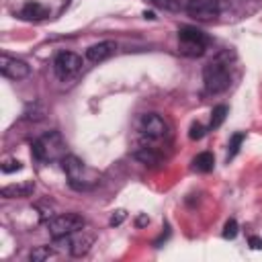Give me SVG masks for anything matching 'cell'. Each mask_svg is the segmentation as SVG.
Here are the masks:
<instances>
[{"instance_id":"1","label":"cell","mask_w":262,"mask_h":262,"mask_svg":"<svg viewBox=\"0 0 262 262\" xmlns=\"http://www.w3.org/2000/svg\"><path fill=\"white\" fill-rule=\"evenodd\" d=\"M33 156L39 162H49V160H61L66 156V143L57 131H49L37 141H33Z\"/></svg>"},{"instance_id":"2","label":"cell","mask_w":262,"mask_h":262,"mask_svg":"<svg viewBox=\"0 0 262 262\" xmlns=\"http://www.w3.org/2000/svg\"><path fill=\"white\" fill-rule=\"evenodd\" d=\"M203 82H205L207 92H211V94L225 92L229 88V82H231V76H229L227 66L221 59L209 61L205 66V70H203Z\"/></svg>"},{"instance_id":"3","label":"cell","mask_w":262,"mask_h":262,"mask_svg":"<svg viewBox=\"0 0 262 262\" xmlns=\"http://www.w3.org/2000/svg\"><path fill=\"white\" fill-rule=\"evenodd\" d=\"M178 43H180V53H184L188 57H199L205 53V49L209 45V37L196 27H180Z\"/></svg>"},{"instance_id":"4","label":"cell","mask_w":262,"mask_h":262,"mask_svg":"<svg viewBox=\"0 0 262 262\" xmlns=\"http://www.w3.org/2000/svg\"><path fill=\"white\" fill-rule=\"evenodd\" d=\"M84 225H86V219L78 213H63L47 221V229L53 239H61L72 233H78L84 229Z\"/></svg>"},{"instance_id":"5","label":"cell","mask_w":262,"mask_h":262,"mask_svg":"<svg viewBox=\"0 0 262 262\" xmlns=\"http://www.w3.org/2000/svg\"><path fill=\"white\" fill-rule=\"evenodd\" d=\"M61 168L66 170V174H68V178H70V184H72L74 188L86 190V188L92 186L94 180L86 176V172H90V170H88V168L84 166V162L78 160L76 156H72V154L63 156V158H61Z\"/></svg>"},{"instance_id":"6","label":"cell","mask_w":262,"mask_h":262,"mask_svg":"<svg viewBox=\"0 0 262 262\" xmlns=\"http://www.w3.org/2000/svg\"><path fill=\"white\" fill-rule=\"evenodd\" d=\"M80 68H82V57L76 55V53H72V51H61V53H57L55 59H53V70H55V74H57L61 80L74 76Z\"/></svg>"},{"instance_id":"7","label":"cell","mask_w":262,"mask_h":262,"mask_svg":"<svg viewBox=\"0 0 262 262\" xmlns=\"http://www.w3.org/2000/svg\"><path fill=\"white\" fill-rule=\"evenodd\" d=\"M0 72H2L4 78H10V80H23V78H27V76L31 74V68H29L27 61L2 53V55H0Z\"/></svg>"},{"instance_id":"8","label":"cell","mask_w":262,"mask_h":262,"mask_svg":"<svg viewBox=\"0 0 262 262\" xmlns=\"http://www.w3.org/2000/svg\"><path fill=\"white\" fill-rule=\"evenodd\" d=\"M186 12L196 20H213L219 14V2L217 0H188Z\"/></svg>"},{"instance_id":"9","label":"cell","mask_w":262,"mask_h":262,"mask_svg":"<svg viewBox=\"0 0 262 262\" xmlns=\"http://www.w3.org/2000/svg\"><path fill=\"white\" fill-rule=\"evenodd\" d=\"M141 131L147 135V137H154V139H162L166 133H168V127L164 123V119L156 113H147L141 117Z\"/></svg>"},{"instance_id":"10","label":"cell","mask_w":262,"mask_h":262,"mask_svg":"<svg viewBox=\"0 0 262 262\" xmlns=\"http://www.w3.org/2000/svg\"><path fill=\"white\" fill-rule=\"evenodd\" d=\"M35 192V182L33 180H23V182H16V184H8V186H2L0 194L4 199H25V196H31Z\"/></svg>"},{"instance_id":"11","label":"cell","mask_w":262,"mask_h":262,"mask_svg":"<svg viewBox=\"0 0 262 262\" xmlns=\"http://www.w3.org/2000/svg\"><path fill=\"white\" fill-rule=\"evenodd\" d=\"M115 49H117V43H115V41H102V43H96V45L88 47V49H86V57H88L90 61L98 63V61L108 59V57L115 53Z\"/></svg>"},{"instance_id":"12","label":"cell","mask_w":262,"mask_h":262,"mask_svg":"<svg viewBox=\"0 0 262 262\" xmlns=\"http://www.w3.org/2000/svg\"><path fill=\"white\" fill-rule=\"evenodd\" d=\"M92 242H94V237H92V235H84V233H80V235H76V237L68 239L70 254H72V256H76V258H80V256L88 254V250H90Z\"/></svg>"},{"instance_id":"13","label":"cell","mask_w":262,"mask_h":262,"mask_svg":"<svg viewBox=\"0 0 262 262\" xmlns=\"http://www.w3.org/2000/svg\"><path fill=\"white\" fill-rule=\"evenodd\" d=\"M20 16L25 20H43V18L49 16V10L39 2H27L20 10Z\"/></svg>"},{"instance_id":"14","label":"cell","mask_w":262,"mask_h":262,"mask_svg":"<svg viewBox=\"0 0 262 262\" xmlns=\"http://www.w3.org/2000/svg\"><path fill=\"white\" fill-rule=\"evenodd\" d=\"M215 166V158L211 151H201L199 156H194L192 160V168L199 170V172H211Z\"/></svg>"},{"instance_id":"15","label":"cell","mask_w":262,"mask_h":262,"mask_svg":"<svg viewBox=\"0 0 262 262\" xmlns=\"http://www.w3.org/2000/svg\"><path fill=\"white\" fill-rule=\"evenodd\" d=\"M133 158L139 160V162H143V164H149V166L160 164V156H158L151 147H141V149H137V151L133 154Z\"/></svg>"},{"instance_id":"16","label":"cell","mask_w":262,"mask_h":262,"mask_svg":"<svg viewBox=\"0 0 262 262\" xmlns=\"http://www.w3.org/2000/svg\"><path fill=\"white\" fill-rule=\"evenodd\" d=\"M225 117H227V106H225V104H217V106L213 108V113H211L209 129H217V127H221V123L225 121Z\"/></svg>"},{"instance_id":"17","label":"cell","mask_w":262,"mask_h":262,"mask_svg":"<svg viewBox=\"0 0 262 262\" xmlns=\"http://www.w3.org/2000/svg\"><path fill=\"white\" fill-rule=\"evenodd\" d=\"M156 8H162L166 12H178L182 10V2L180 0H149Z\"/></svg>"},{"instance_id":"18","label":"cell","mask_w":262,"mask_h":262,"mask_svg":"<svg viewBox=\"0 0 262 262\" xmlns=\"http://www.w3.org/2000/svg\"><path fill=\"white\" fill-rule=\"evenodd\" d=\"M51 256H55V252H53L49 246H39V248H35V250L29 254V260L41 262V260H47V258H51Z\"/></svg>"},{"instance_id":"19","label":"cell","mask_w":262,"mask_h":262,"mask_svg":"<svg viewBox=\"0 0 262 262\" xmlns=\"http://www.w3.org/2000/svg\"><path fill=\"white\" fill-rule=\"evenodd\" d=\"M246 139V135L244 133H233L231 135V139H229V151H227V160H231L237 151H239V145H242V141Z\"/></svg>"},{"instance_id":"20","label":"cell","mask_w":262,"mask_h":262,"mask_svg":"<svg viewBox=\"0 0 262 262\" xmlns=\"http://www.w3.org/2000/svg\"><path fill=\"white\" fill-rule=\"evenodd\" d=\"M237 235V221L235 219H227L223 225V237L225 239H233Z\"/></svg>"},{"instance_id":"21","label":"cell","mask_w":262,"mask_h":262,"mask_svg":"<svg viewBox=\"0 0 262 262\" xmlns=\"http://www.w3.org/2000/svg\"><path fill=\"white\" fill-rule=\"evenodd\" d=\"M20 168H23V164H20L18 160H4V164H2V172H4V174L16 172V170H20Z\"/></svg>"},{"instance_id":"22","label":"cell","mask_w":262,"mask_h":262,"mask_svg":"<svg viewBox=\"0 0 262 262\" xmlns=\"http://www.w3.org/2000/svg\"><path fill=\"white\" fill-rule=\"evenodd\" d=\"M203 135H205V127L201 123H192L190 125V131H188V137L190 139H201Z\"/></svg>"},{"instance_id":"23","label":"cell","mask_w":262,"mask_h":262,"mask_svg":"<svg viewBox=\"0 0 262 262\" xmlns=\"http://www.w3.org/2000/svg\"><path fill=\"white\" fill-rule=\"evenodd\" d=\"M125 217H127V213H125L123 209H119V211H115V213L111 215V225H121V223L125 221Z\"/></svg>"},{"instance_id":"24","label":"cell","mask_w":262,"mask_h":262,"mask_svg":"<svg viewBox=\"0 0 262 262\" xmlns=\"http://www.w3.org/2000/svg\"><path fill=\"white\" fill-rule=\"evenodd\" d=\"M248 244H250L252 250H260V248H262V237H258V235H250Z\"/></svg>"},{"instance_id":"25","label":"cell","mask_w":262,"mask_h":262,"mask_svg":"<svg viewBox=\"0 0 262 262\" xmlns=\"http://www.w3.org/2000/svg\"><path fill=\"white\" fill-rule=\"evenodd\" d=\"M135 223H137V227H141V225H147V223H149V217H147V215H139Z\"/></svg>"},{"instance_id":"26","label":"cell","mask_w":262,"mask_h":262,"mask_svg":"<svg viewBox=\"0 0 262 262\" xmlns=\"http://www.w3.org/2000/svg\"><path fill=\"white\" fill-rule=\"evenodd\" d=\"M143 16H145V18H154V12H147V10H145Z\"/></svg>"}]
</instances>
